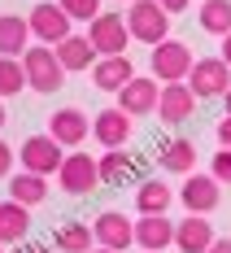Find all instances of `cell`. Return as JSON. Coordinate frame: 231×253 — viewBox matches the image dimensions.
Masks as SVG:
<instances>
[{
	"mask_svg": "<svg viewBox=\"0 0 231 253\" xmlns=\"http://www.w3.org/2000/svg\"><path fill=\"white\" fill-rule=\"evenodd\" d=\"M87 40L96 44L101 57H122L127 52V40H131V26L122 22V13H96L87 22Z\"/></svg>",
	"mask_w": 231,
	"mask_h": 253,
	"instance_id": "obj_3",
	"label": "cell"
},
{
	"mask_svg": "<svg viewBox=\"0 0 231 253\" xmlns=\"http://www.w3.org/2000/svg\"><path fill=\"white\" fill-rule=\"evenodd\" d=\"M157 101H161V87H157V79H131L127 87L118 92V109L122 114H157Z\"/></svg>",
	"mask_w": 231,
	"mask_h": 253,
	"instance_id": "obj_12",
	"label": "cell"
},
{
	"mask_svg": "<svg viewBox=\"0 0 231 253\" xmlns=\"http://www.w3.org/2000/svg\"><path fill=\"white\" fill-rule=\"evenodd\" d=\"M192 48L179 44V40H166V44H157L153 48V79H166V83H183V79L192 75Z\"/></svg>",
	"mask_w": 231,
	"mask_h": 253,
	"instance_id": "obj_5",
	"label": "cell"
},
{
	"mask_svg": "<svg viewBox=\"0 0 231 253\" xmlns=\"http://www.w3.org/2000/svg\"><path fill=\"white\" fill-rule=\"evenodd\" d=\"M52 52H57V61H61L66 70H87V66L101 61V52H96V44H92L87 35H70V40H61Z\"/></svg>",
	"mask_w": 231,
	"mask_h": 253,
	"instance_id": "obj_19",
	"label": "cell"
},
{
	"mask_svg": "<svg viewBox=\"0 0 231 253\" xmlns=\"http://www.w3.org/2000/svg\"><path fill=\"white\" fill-rule=\"evenodd\" d=\"M218 144H223V149H231V114L218 123Z\"/></svg>",
	"mask_w": 231,
	"mask_h": 253,
	"instance_id": "obj_31",
	"label": "cell"
},
{
	"mask_svg": "<svg viewBox=\"0 0 231 253\" xmlns=\"http://www.w3.org/2000/svg\"><path fill=\"white\" fill-rule=\"evenodd\" d=\"M227 114H231V92H227Z\"/></svg>",
	"mask_w": 231,
	"mask_h": 253,
	"instance_id": "obj_37",
	"label": "cell"
},
{
	"mask_svg": "<svg viewBox=\"0 0 231 253\" xmlns=\"http://www.w3.org/2000/svg\"><path fill=\"white\" fill-rule=\"evenodd\" d=\"M170 201H175V192H170L166 183H157V179L140 183V192H135V210H140V214H166Z\"/></svg>",
	"mask_w": 231,
	"mask_h": 253,
	"instance_id": "obj_25",
	"label": "cell"
},
{
	"mask_svg": "<svg viewBox=\"0 0 231 253\" xmlns=\"http://www.w3.org/2000/svg\"><path fill=\"white\" fill-rule=\"evenodd\" d=\"M218 57H223V61L231 66V35H223V52H218Z\"/></svg>",
	"mask_w": 231,
	"mask_h": 253,
	"instance_id": "obj_34",
	"label": "cell"
},
{
	"mask_svg": "<svg viewBox=\"0 0 231 253\" xmlns=\"http://www.w3.org/2000/svg\"><path fill=\"white\" fill-rule=\"evenodd\" d=\"M209 253H231V236H227V240H214V245H209Z\"/></svg>",
	"mask_w": 231,
	"mask_h": 253,
	"instance_id": "obj_33",
	"label": "cell"
},
{
	"mask_svg": "<svg viewBox=\"0 0 231 253\" xmlns=\"http://www.w3.org/2000/svg\"><path fill=\"white\" fill-rule=\"evenodd\" d=\"M22 70H26V87H35V92H61V83H66V66L57 61V52L44 48V44H35V48L22 52Z\"/></svg>",
	"mask_w": 231,
	"mask_h": 253,
	"instance_id": "obj_1",
	"label": "cell"
},
{
	"mask_svg": "<svg viewBox=\"0 0 231 253\" xmlns=\"http://www.w3.org/2000/svg\"><path fill=\"white\" fill-rule=\"evenodd\" d=\"M92 231H96V245L101 249H114V253H122L127 245H135V223L122 218V214H114V210H105L101 218L92 223Z\"/></svg>",
	"mask_w": 231,
	"mask_h": 253,
	"instance_id": "obj_11",
	"label": "cell"
},
{
	"mask_svg": "<svg viewBox=\"0 0 231 253\" xmlns=\"http://www.w3.org/2000/svg\"><path fill=\"white\" fill-rule=\"evenodd\" d=\"M157 4H161V9H166V13H183V9H188V4H192V0H157Z\"/></svg>",
	"mask_w": 231,
	"mask_h": 253,
	"instance_id": "obj_32",
	"label": "cell"
},
{
	"mask_svg": "<svg viewBox=\"0 0 231 253\" xmlns=\"http://www.w3.org/2000/svg\"><path fill=\"white\" fill-rule=\"evenodd\" d=\"M157 166L170 170V175H192V170H196V144L183 140V135L166 140V144H157Z\"/></svg>",
	"mask_w": 231,
	"mask_h": 253,
	"instance_id": "obj_17",
	"label": "cell"
},
{
	"mask_svg": "<svg viewBox=\"0 0 231 253\" xmlns=\"http://www.w3.org/2000/svg\"><path fill=\"white\" fill-rule=\"evenodd\" d=\"M188 79H192L188 87L196 92V101H201V96H227L231 92V66L223 57H201Z\"/></svg>",
	"mask_w": 231,
	"mask_h": 253,
	"instance_id": "obj_6",
	"label": "cell"
},
{
	"mask_svg": "<svg viewBox=\"0 0 231 253\" xmlns=\"http://www.w3.org/2000/svg\"><path fill=\"white\" fill-rule=\"evenodd\" d=\"M96 253H114V249H96Z\"/></svg>",
	"mask_w": 231,
	"mask_h": 253,
	"instance_id": "obj_38",
	"label": "cell"
},
{
	"mask_svg": "<svg viewBox=\"0 0 231 253\" xmlns=\"http://www.w3.org/2000/svg\"><path fill=\"white\" fill-rule=\"evenodd\" d=\"M192 109H196V92L188 87V83H166L161 87V101H157V118L170 126H179L192 118Z\"/></svg>",
	"mask_w": 231,
	"mask_h": 253,
	"instance_id": "obj_10",
	"label": "cell"
},
{
	"mask_svg": "<svg viewBox=\"0 0 231 253\" xmlns=\"http://www.w3.org/2000/svg\"><path fill=\"white\" fill-rule=\"evenodd\" d=\"M135 170H140V157L131 149H105V157H101V183H131L135 179Z\"/></svg>",
	"mask_w": 231,
	"mask_h": 253,
	"instance_id": "obj_20",
	"label": "cell"
},
{
	"mask_svg": "<svg viewBox=\"0 0 231 253\" xmlns=\"http://www.w3.org/2000/svg\"><path fill=\"white\" fill-rule=\"evenodd\" d=\"M135 245L144 253H161L166 245H175V223L166 214H144L135 223Z\"/></svg>",
	"mask_w": 231,
	"mask_h": 253,
	"instance_id": "obj_15",
	"label": "cell"
},
{
	"mask_svg": "<svg viewBox=\"0 0 231 253\" xmlns=\"http://www.w3.org/2000/svg\"><path fill=\"white\" fill-rule=\"evenodd\" d=\"M201 26L209 35H231V0H205L201 4Z\"/></svg>",
	"mask_w": 231,
	"mask_h": 253,
	"instance_id": "obj_26",
	"label": "cell"
},
{
	"mask_svg": "<svg viewBox=\"0 0 231 253\" xmlns=\"http://www.w3.org/2000/svg\"><path fill=\"white\" fill-rule=\"evenodd\" d=\"M52 245H57L61 253H92L96 231L87 227V223H61V227L52 231Z\"/></svg>",
	"mask_w": 231,
	"mask_h": 253,
	"instance_id": "obj_23",
	"label": "cell"
},
{
	"mask_svg": "<svg viewBox=\"0 0 231 253\" xmlns=\"http://www.w3.org/2000/svg\"><path fill=\"white\" fill-rule=\"evenodd\" d=\"M26 22H31V35H35L39 44H52V48H57L61 40H70V22H75V18H70L61 4H35Z\"/></svg>",
	"mask_w": 231,
	"mask_h": 253,
	"instance_id": "obj_7",
	"label": "cell"
},
{
	"mask_svg": "<svg viewBox=\"0 0 231 253\" xmlns=\"http://www.w3.org/2000/svg\"><path fill=\"white\" fill-rule=\"evenodd\" d=\"M48 197V183H44V175H31V170H18L13 175V183H9V201H18V205H39Z\"/></svg>",
	"mask_w": 231,
	"mask_h": 253,
	"instance_id": "obj_24",
	"label": "cell"
},
{
	"mask_svg": "<svg viewBox=\"0 0 231 253\" xmlns=\"http://www.w3.org/2000/svg\"><path fill=\"white\" fill-rule=\"evenodd\" d=\"M26 40H31V22L18 13H4L0 18V57H22L31 48Z\"/></svg>",
	"mask_w": 231,
	"mask_h": 253,
	"instance_id": "obj_22",
	"label": "cell"
},
{
	"mask_svg": "<svg viewBox=\"0 0 231 253\" xmlns=\"http://www.w3.org/2000/svg\"><path fill=\"white\" fill-rule=\"evenodd\" d=\"M0 253H4V245H0Z\"/></svg>",
	"mask_w": 231,
	"mask_h": 253,
	"instance_id": "obj_40",
	"label": "cell"
},
{
	"mask_svg": "<svg viewBox=\"0 0 231 253\" xmlns=\"http://www.w3.org/2000/svg\"><path fill=\"white\" fill-rule=\"evenodd\" d=\"M127 4H135V0H127Z\"/></svg>",
	"mask_w": 231,
	"mask_h": 253,
	"instance_id": "obj_39",
	"label": "cell"
},
{
	"mask_svg": "<svg viewBox=\"0 0 231 253\" xmlns=\"http://www.w3.org/2000/svg\"><path fill=\"white\" fill-rule=\"evenodd\" d=\"M218 197H223V188H218V179L214 175H188V183L179 188V201L188 205V214H209V210H218Z\"/></svg>",
	"mask_w": 231,
	"mask_h": 253,
	"instance_id": "obj_9",
	"label": "cell"
},
{
	"mask_svg": "<svg viewBox=\"0 0 231 253\" xmlns=\"http://www.w3.org/2000/svg\"><path fill=\"white\" fill-rule=\"evenodd\" d=\"M92 135L101 140L105 149H127V140H131V114H122V109H101V114L92 118Z\"/></svg>",
	"mask_w": 231,
	"mask_h": 253,
	"instance_id": "obj_13",
	"label": "cell"
},
{
	"mask_svg": "<svg viewBox=\"0 0 231 253\" xmlns=\"http://www.w3.org/2000/svg\"><path fill=\"white\" fill-rule=\"evenodd\" d=\"M9 170H13V149H9V144L0 140V179L9 175Z\"/></svg>",
	"mask_w": 231,
	"mask_h": 253,
	"instance_id": "obj_30",
	"label": "cell"
},
{
	"mask_svg": "<svg viewBox=\"0 0 231 253\" xmlns=\"http://www.w3.org/2000/svg\"><path fill=\"white\" fill-rule=\"evenodd\" d=\"M31 231V210L18 201H0V245H22Z\"/></svg>",
	"mask_w": 231,
	"mask_h": 253,
	"instance_id": "obj_21",
	"label": "cell"
},
{
	"mask_svg": "<svg viewBox=\"0 0 231 253\" xmlns=\"http://www.w3.org/2000/svg\"><path fill=\"white\" fill-rule=\"evenodd\" d=\"M0 126H4V105H0Z\"/></svg>",
	"mask_w": 231,
	"mask_h": 253,
	"instance_id": "obj_36",
	"label": "cell"
},
{
	"mask_svg": "<svg viewBox=\"0 0 231 253\" xmlns=\"http://www.w3.org/2000/svg\"><path fill=\"white\" fill-rule=\"evenodd\" d=\"M131 79H135V66H131V57H101L96 66H92V83L101 87V92H122Z\"/></svg>",
	"mask_w": 231,
	"mask_h": 253,
	"instance_id": "obj_16",
	"label": "cell"
},
{
	"mask_svg": "<svg viewBox=\"0 0 231 253\" xmlns=\"http://www.w3.org/2000/svg\"><path fill=\"white\" fill-rule=\"evenodd\" d=\"M175 245H179V253H209V245H214L209 218H201V214L183 218L179 227H175Z\"/></svg>",
	"mask_w": 231,
	"mask_h": 253,
	"instance_id": "obj_18",
	"label": "cell"
},
{
	"mask_svg": "<svg viewBox=\"0 0 231 253\" xmlns=\"http://www.w3.org/2000/svg\"><path fill=\"white\" fill-rule=\"evenodd\" d=\"M61 162H66V153H61V144L52 140V135H31L22 144V170H31V175H57L61 170Z\"/></svg>",
	"mask_w": 231,
	"mask_h": 253,
	"instance_id": "obj_8",
	"label": "cell"
},
{
	"mask_svg": "<svg viewBox=\"0 0 231 253\" xmlns=\"http://www.w3.org/2000/svg\"><path fill=\"white\" fill-rule=\"evenodd\" d=\"M26 87V70L18 57H0V96H18Z\"/></svg>",
	"mask_w": 231,
	"mask_h": 253,
	"instance_id": "obj_27",
	"label": "cell"
},
{
	"mask_svg": "<svg viewBox=\"0 0 231 253\" xmlns=\"http://www.w3.org/2000/svg\"><path fill=\"white\" fill-rule=\"evenodd\" d=\"M57 183L70 192V197H87L96 183H101V162L87 157V153H66L61 170H57Z\"/></svg>",
	"mask_w": 231,
	"mask_h": 253,
	"instance_id": "obj_4",
	"label": "cell"
},
{
	"mask_svg": "<svg viewBox=\"0 0 231 253\" xmlns=\"http://www.w3.org/2000/svg\"><path fill=\"white\" fill-rule=\"evenodd\" d=\"M18 253H48V249H44V245H26V240H22V245H18Z\"/></svg>",
	"mask_w": 231,
	"mask_h": 253,
	"instance_id": "obj_35",
	"label": "cell"
},
{
	"mask_svg": "<svg viewBox=\"0 0 231 253\" xmlns=\"http://www.w3.org/2000/svg\"><path fill=\"white\" fill-rule=\"evenodd\" d=\"M209 175L218 179V183H231V149H218V153H214V162H209Z\"/></svg>",
	"mask_w": 231,
	"mask_h": 253,
	"instance_id": "obj_29",
	"label": "cell"
},
{
	"mask_svg": "<svg viewBox=\"0 0 231 253\" xmlns=\"http://www.w3.org/2000/svg\"><path fill=\"white\" fill-rule=\"evenodd\" d=\"M61 9L75 18V22H92L101 13V0H61Z\"/></svg>",
	"mask_w": 231,
	"mask_h": 253,
	"instance_id": "obj_28",
	"label": "cell"
},
{
	"mask_svg": "<svg viewBox=\"0 0 231 253\" xmlns=\"http://www.w3.org/2000/svg\"><path fill=\"white\" fill-rule=\"evenodd\" d=\"M48 135L61 144V149H78L87 140V114L83 109H57L48 123Z\"/></svg>",
	"mask_w": 231,
	"mask_h": 253,
	"instance_id": "obj_14",
	"label": "cell"
},
{
	"mask_svg": "<svg viewBox=\"0 0 231 253\" xmlns=\"http://www.w3.org/2000/svg\"><path fill=\"white\" fill-rule=\"evenodd\" d=\"M127 26H131V40H140V44H166L170 40V13L157 4V0H135L127 13Z\"/></svg>",
	"mask_w": 231,
	"mask_h": 253,
	"instance_id": "obj_2",
	"label": "cell"
}]
</instances>
